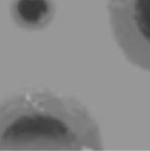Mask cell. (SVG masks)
Returning <instances> with one entry per match:
<instances>
[{"mask_svg":"<svg viewBox=\"0 0 150 151\" xmlns=\"http://www.w3.org/2000/svg\"><path fill=\"white\" fill-rule=\"evenodd\" d=\"M109 23L126 59L150 72V0H108Z\"/></svg>","mask_w":150,"mask_h":151,"instance_id":"7a4b0ae2","label":"cell"},{"mask_svg":"<svg viewBox=\"0 0 150 151\" xmlns=\"http://www.w3.org/2000/svg\"><path fill=\"white\" fill-rule=\"evenodd\" d=\"M56 12L54 0H12L10 15L18 27L29 31L49 26Z\"/></svg>","mask_w":150,"mask_h":151,"instance_id":"3957f363","label":"cell"},{"mask_svg":"<svg viewBox=\"0 0 150 151\" xmlns=\"http://www.w3.org/2000/svg\"><path fill=\"white\" fill-rule=\"evenodd\" d=\"M99 127L87 108L50 91L0 101V150H98Z\"/></svg>","mask_w":150,"mask_h":151,"instance_id":"6da1fadb","label":"cell"}]
</instances>
